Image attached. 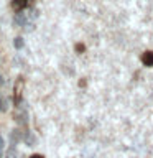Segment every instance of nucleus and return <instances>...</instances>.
Instances as JSON below:
<instances>
[{
    "label": "nucleus",
    "mask_w": 153,
    "mask_h": 158,
    "mask_svg": "<svg viewBox=\"0 0 153 158\" xmlns=\"http://www.w3.org/2000/svg\"><path fill=\"white\" fill-rule=\"evenodd\" d=\"M22 89H23V79L18 77V81L15 82V89H13V102L17 107L22 104Z\"/></svg>",
    "instance_id": "nucleus-1"
},
{
    "label": "nucleus",
    "mask_w": 153,
    "mask_h": 158,
    "mask_svg": "<svg viewBox=\"0 0 153 158\" xmlns=\"http://www.w3.org/2000/svg\"><path fill=\"white\" fill-rule=\"evenodd\" d=\"M13 117H15V120H17L20 125H27V122H28V115H27V110H22V107H17V110H15L13 114Z\"/></svg>",
    "instance_id": "nucleus-2"
},
{
    "label": "nucleus",
    "mask_w": 153,
    "mask_h": 158,
    "mask_svg": "<svg viewBox=\"0 0 153 158\" xmlns=\"http://www.w3.org/2000/svg\"><path fill=\"white\" fill-rule=\"evenodd\" d=\"M13 23L17 25V27H27V23H28V18H27V15H25L23 12H18V13H15Z\"/></svg>",
    "instance_id": "nucleus-3"
},
{
    "label": "nucleus",
    "mask_w": 153,
    "mask_h": 158,
    "mask_svg": "<svg viewBox=\"0 0 153 158\" xmlns=\"http://www.w3.org/2000/svg\"><path fill=\"white\" fill-rule=\"evenodd\" d=\"M23 142L27 143L28 147H33V145H36V137L33 135L31 132H23Z\"/></svg>",
    "instance_id": "nucleus-4"
},
{
    "label": "nucleus",
    "mask_w": 153,
    "mask_h": 158,
    "mask_svg": "<svg viewBox=\"0 0 153 158\" xmlns=\"http://www.w3.org/2000/svg\"><path fill=\"white\" fill-rule=\"evenodd\" d=\"M142 63L145 64V66L151 68L153 66V51H145L142 54Z\"/></svg>",
    "instance_id": "nucleus-5"
},
{
    "label": "nucleus",
    "mask_w": 153,
    "mask_h": 158,
    "mask_svg": "<svg viewBox=\"0 0 153 158\" xmlns=\"http://www.w3.org/2000/svg\"><path fill=\"white\" fill-rule=\"evenodd\" d=\"M27 5H28V0H13L12 2V7H13V10H17V12H22Z\"/></svg>",
    "instance_id": "nucleus-6"
},
{
    "label": "nucleus",
    "mask_w": 153,
    "mask_h": 158,
    "mask_svg": "<svg viewBox=\"0 0 153 158\" xmlns=\"http://www.w3.org/2000/svg\"><path fill=\"white\" fill-rule=\"evenodd\" d=\"M13 44H15V48H17V49H22L25 46V41H23L22 36H17V38L13 40Z\"/></svg>",
    "instance_id": "nucleus-7"
},
{
    "label": "nucleus",
    "mask_w": 153,
    "mask_h": 158,
    "mask_svg": "<svg viewBox=\"0 0 153 158\" xmlns=\"http://www.w3.org/2000/svg\"><path fill=\"white\" fill-rule=\"evenodd\" d=\"M7 110V99L0 97V112H5Z\"/></svg>",
    "instance_id": "nucleus-8"
},
{
    "label": "nucleus",
    "mask_w": 153,
    "mask_h": 158,
    "mask_svg": "<svg viewBox=\"0 0 153 158\" xmlns=\"http://www.w3.org/2000/svg\"><path fill=\"white\" fill-rule=\"evenodd\" d=\"M15 156H17V150H15V148H10L7 152V158H15Z\"/></svg>",
    "instance_id": "nucleus-9"
},
{
    "label": "nucleus",
    "mask_w": 153,
    "mask_h": 158,
    "mask_svg": "<svg viewBox=\"0 0 153 158\" xmlns=\"http://www.w3.org/2000/svg\"><path fill=\"white\" fill-rule=\"evenodd\" d=\"M76 51H77V53H84V51H86V46H84L82 43H77V44H76Z\"/></svg>",
    "instance_id": "nucleus-10"
},
{
    "label": "nucleus",
    "mask_w": 153,
    "mask_h": 158,
    "mask_svg": "<svg viewBox=\"0 0 153 158\" xmlns=\"http://www.w3.org/2000/svg\"><path fill=\"white\" fill-rule=\"evenodd\" d=\"M79 86H81V87L86 86V79H81V81H79Z\"/></svg>",
    "instance_id": "nucleus-11"
},
{
    "label": "nucleus",
    "mask_w": 153,
    "mask_h": 158,
    "mask_svg": "<svg viewBox=\"0 0 153 158\" xmlns=\"http://www.w3.org/2000/svg\"><path fill=\"white\" fill-rule=\"evenodd\" d=\"M30 158H44V156H43V155H38V153H35V155H31Z\"/></svg>",
    "instance_id": "nucleus-12"
},
{
    "label": "nucleus",
    "mask_w": 153,
    "mask_h": 158,
    "mask_svg": "<svg viewBox=\"0 0 153 158\" xmlns=\"http://www.w3.org/2000/svg\"><path fill=\"white\" fill-rule=\"evenodd\" d=\"M3 82V79H2V76H0V84H2Z\"/></svg>",
    "instance_id": "nucleus-13"
},
{
    "label": "nucleus",
    "mask_w": 153,
    "mask_h": 158,
    "mask_svg": "<svg viewBox=\"0 0 153 158\" xmlns=\"http://www.w3.org/2000/svg\"><path fill=\"white\" fill-rule=\"evenodd\" d=\"M0 137H2V135H0Z\"/></svg>",
    "instance_id": "nucleus-14"
}]
</instances>
